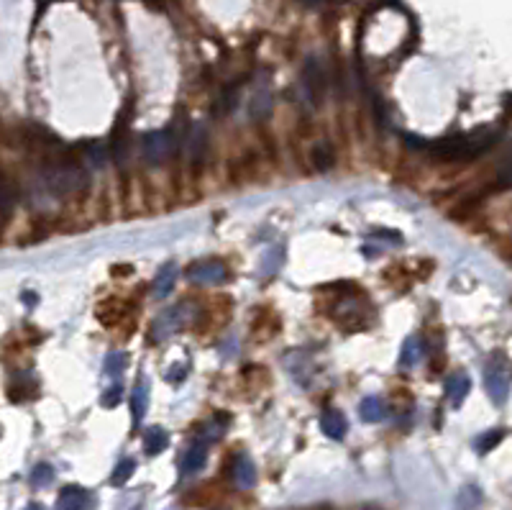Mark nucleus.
I'll return each mask as SVG.
<instances>
[{"label":"nucleus","mask_w":512,"mask_h":510,"mask_svg":"<svg viewBox=\"0 0 512 510\" xmlns=\"http://www.w3.org/2000/svg\"><path fill=\"white\" fill-rule=\"evenodd\" d=\"M502 431H489V433H484V436H479L476 439V449H479V454H487L489 449H494L500 441H502Z\"/></svg>","instance_id":"nucleus-23"},{"label":"nucleus","mask_w":512,"mask_h":510,"mask_svg":"<svg viewBox=\"0 0 512 510\" xmlns=\"http://www.w3.org/2000/svg\"><path fill=\"white\" fill-rule=\"evenodd\" d=\"M182 323V308H172V311H164L156 321H154V339H167L177 331V326Z\"/></svg>","instance_id":"nucleus-9"},{"label":"nucleus","mask_w":512,"mask_h":510,"mask_svg":"<svg viewBox=\"0 0 512 510\" xmlns=\"http://www.w3.org/2000/svg\"><path fill=\"white\" fill-rule=\"evenodd\" d=\"M121 398H123V385H121V382H116V385H110L108 390L103 393V398H100V400H103V405H105V408H113L116 403H121Z\"/></svg>","instance_id":"nucleus-24"},{"label":"nucleus","mask_w":512,"mask_h":510,"mask_svg":"<svg viewBox=\"0 0 512 510\" xmlns=\"http://www.w3.org/2000/svg\"><path fill=\"white\" fill-rule=\"evenodd\" d=\"M422 359V344L420 339H407L402 346V364L405 367H415Z\"/></svg>","instance_id":"nucleus-19"},{"label":"nucleus","mask_w":512,"mask_h":510,"mask_svg":"<svg viewBox=\"0 0 512 510\" xmlns=\"http://www.w3.org/2000/svg\"><path fill=\"white\" fill-rule=\"evenodd\" d=\"M359 415L364 423H379L385 418V403L379 398H364L359 405Z\"/></svg>","instance_id":"nucleus-14"},{"label":"nucleus","mask_w":512,"mask_h":510,"mask_svg":"<svg viewBox=\"0 0 512 510\" xmlns=\"http://www.w3.org/2000/svg\"><path fill=\"white\" fill-rule=\"evenodd\" d=\"M187 277L195 285H216L225 279V267L221 262H203V264H192L187 272Z\"/></svg>","instance_id":"nucleus-4"},{"label":"nucleus","mask_w":512,"mask_h":510,"mask_svg":"<svg viewBox=\"0 0 512 510\" xmlns=\"http://www.w3.org/2000/svg\"><path fill=\"white\" fill-rule=\"evenodd\" d=\"M231 472H234V480L241 490H252L254 484H256V467H254V462L246 454H241V457L236 459Z\"/></svg>","instance_id":"nucleus-8"},{"label":"nucleus","mask_w":512,"mask_h":510,"mask_svg":"<svg viewBox=\"0 0 512 510\" xmlns=\"http://www.w3.org/2000/svg\"><path fill=\"white\" fill-rule=\"evenodd\" d=\"M497 136L492 131H474V134L451 136V139H440V141L428 144V152L440 157V159H471L487 152L494 144Z\"/></svg>","instance_id":"nucleus-1"},{"label":"nucleus","mask_w":512,"mask_h":510,"mask_svg":"<svg viewBox=\"0 0 512 510\" xmlns=\"http://www.w3.org/2000/svg\"><path fill=\"white\" fill-rule=\"evenodd\" d=\"M320 429H323V433L325 436H331V439H343L346 431H349V423L343 418V413L325 411L323 415H320Z\"/></svg>","instance_id":"nucleus-11"},{"label":"nucleus","mask_w":512,"mask_h":510,"mask_svg":"<svg viewBox=\"0 0 512 510\" xmlns=\"http://www.w3.org/2000/svg\"><path fill=\"white\" fill-rule=\"evenodd\" d=\"M167 447H170V433H167L164 429H159V426H154L144 439L146 454H149V457H156V454H162Z\"/></svg>","instance_id":"nucleus-13"},{"label":"nucleus","mask_w":512,"mask_h":510,"mask_svg":"<svg viewBox=\"0 0 512 510\" xmlns=\"http://www.w3.org/2000/svg\"><path fill=\"white\" fill-rule=\"evenodd\" d=\"M88 508V493L77 487V484H70L64 487L59 498H57V508L54 510H85Z\"/></svg>","instance_id":"nucleus-6"},{"label":"nucleus","mask_w":512,"mask_h":510,"mask_svg":"<svg viewBox=\"0 0 512 510\" xmlns=\"http://www.w3.org/2000/svg\"><path fill=\"white\" fill-rule=\"evenodd\" d=\"M205 462H207L205 444H192V447L182 454V462H180L182 475H195V472H200V469L205 467Z\"/></svg>","instance_id":"nucleus-7"},{"label":"nucleus","mask_w":512,"mask_h":510,"mask_svg":"<svg viewBox=\"0 0 512 510\" xmlns=\"http://www.w3.org/2000/svg\"><path fill=\"white\" fill-rule=\"evenodd\" d=\"M313 164H315V170H331L333 167V149H331V144L328 141H320V144H315L313 146Z\"/></svg>","instance_id":"nucleus-17"},{"label":"nucleus","mask_w":512,"mask_h":510,"mask_svg":"<svg viewBox=\"0 0 512 510\" xmlns=\"http://www.w3.org/2000/svg\"><path fill=\"white\" fill-rule=\"evenodd\" d=\"M126 364H128V357L123 354V351H110L108 357H105V375L118 377L123 369H126Z\"/></svg>","instance_id":"nucleus-20"},{"label":"nucleus","mask_w":512,"mask_h":510,"mask_svg":"<svg viewBox=\"0 0 512 510\" xmlns=\"http://www.w3.org/2000/svg\"><path fill=\"white\" fill-rule=\"evenodd\" d=\"M500 179H502V185H510V188H512V159L502 167V172H500Z\"/></svg>","instance_id":"nucleus-27"},{"label":"nucleus","mask_w":512,"mask_h":510,"mask_svg":"<svg viewBox=\"0 0 512 510\" xmlns=\"http://www.w3.org/2000/svg\"><path fill=\"white\" fill-rule=\"evenodd\" d=\"M146 408H149V382H146L144 377H141V380H136L134 398H131V413H134L136 429H139V423L144 421Z\"/></svg>","instance_id":"nucleus-10"},{"label":"nucleus","mask_w":512,"mask_h":510,"mask_svg":"<svg viewBox=\"0 0 512 510\" xmlns=\"http://www.w3.org/2000/svg\"><path fill=\"white\" fill-rule=\"evenodd\" d=\"M269 108H272V100H269V95H267V92H264V95H261V92H259V95H256V98H254V106H252V116H254V118H264V116H267V113H269Z\"/></svg>","instance_id":"nucleus-25"},{"label":"nucleus","mask_w":512,"mask_h":510,"mask_svg":"<svg viewBox=\"0 0 512 510\" xmlns=\"http://www.w3.org/2000/svg\"><path fill=\"white\" fill-rule=\"evenodd\" d=\"M174 146H177V141H174V134H172V131H154V134L144 136L141 152H144L146 159L156 164V161L167 159V157L174 152Z\"/></svg>","instance_id":"nucleus-3"},{"label":"nucleus","mask_w":512,"mask_h":510,"mask_svg":"<svg viewBox=\"0 0 512 510\" xmlns=\"http://www.w3.org/2000/svg\"><path fill=\"white\" fill-rule=\"evenodd\" d=\"M134 469H136L134 459H123V462H118L116 469H113L110 482H113V484H126L128 480H131V475H134Z\"/></svg>","instance_id":"nucleus-21"},{"label":"nucleus","mask_w":512,"mask_h":510,"mask_svg":"<svg viewBox=\"0 0 512 510\" xmlns=\"http://www.w3.org/2000/svg\"><path fill=\"white\" fill-rule=\"evenodd\" d=\"M305 88L313 98H320V95L325 92V72L318 67L315 59H310L305 67Z\"/></svg>","instance_id":"nucleus-12"},{"label":"nucleus","mask_w":512,"mask_h":510,"mask_svg":"<svg viewBox=\"0 0 512 510\" xmlns=\"http://www.w3.org/2000/svg\"><path fill=\"white\" fill-rule=\"evenodd\" d=\"M34 395H37V382L28 380V375H21V380L16 377L8 387L10 400H26V398H34Z\"/></svg>","instance_id":"nucleus-15"},{"label":"nucleus","mask_w":512,"mask_h":510,"mask_svg":"<svg viewBox=\"0 0 512 510\" xmlns=\"http://www.w3.org/2000/svg\"><path fill=\"white\" fill-rule=\"evenodd\" d=\"M510 367L504 364L502 359H492L489 364L484 367V385H487V393L492 398L497 405H502L510 395Z\"/></svg>","instance_id":"nucleus-2"},{"label":"nucleus","mask_w":512,"mask_h":510,"mask_svg":"<svg viewBox=\"0 0 512 510\" xmlns=\"http://www.w3.org/2000/svg\"><path fill=\"white\" fill-rule=\"evenodd\" d=\"M482 505V493L479 487H464L456 498V508L458 510H476Z\"/></svg>","instance_id":"nucleus-18"},{"label":"nucleus","mask_w":512,"mask_h":510,"mask_svg":"<svg viewBox=\"0 0 512 510\" xmlns=\"http://www.w3.org/2000/svg\"><path fill=\"white\" fill-rule=\"evenodd\" d=\"M23 510H44V505H39V502H31V505H26Z\"/></svg>","instance_id":"nucleus-28"},{"label":"nucleus","mask_w":512,"mask_h":510,"mask_svg":"<svg viewBox=\"0 0 512 510\" xmlns=\"http://www.w3.org/2000/svg\"><path fill=\"white\" fill-rule=\"evenodd\" d=\"M85 152H88V157H90V161L95 164V167H103V164H105V157H108V152H105V146H103V144H90Z\"/></svg>","instance_id":"nucleus-26"},{"label":"nucleus","mask_w":512,"mask_h":510,"mask_svg":"<svg viewBox=\"0 0 512 510\" xmlns=\"http://www.w3.org/2000/svg\"><path fill=\"white\" fill-rule=\"evenodd\" d=\"M446 395H449V400L453 405H461L464 403V398L469 395V377L467 375H456L449 380V385H446Z\"/></svg>","instance_id":"nucleus-16"},{"label":"nucleus","mask_w":512,"mask_h":510,"mask_svg":"<svg viewBox=\"0 0 512 510\" xmlns=\"http://www.w3.org/2000/svg\"><path fill=\"white\" fill-rule=\"evenodd\" d=\"M177 277H180V269H177V264L174 262H170V264H164L159 272H156V277H154V295L156 297H167L174 290V282H177Z\"/></svg>","instance_id":"nucleus-5"},{"label":"nucleus","mask_w":512,"mask_h":510,"mask_svg":"<svg viewBox=\"0 0 512 510\" xmlns=\"http://www.w3.org/2000/svg\"><path fill=\"white\" fill-rule=\"evenodd\" d=\"M52 480H54V469L49 464L34 467V472H31V484H34V487H46Z\"/></svg>","instance_id":"nucleus-22"}]
</instances>
